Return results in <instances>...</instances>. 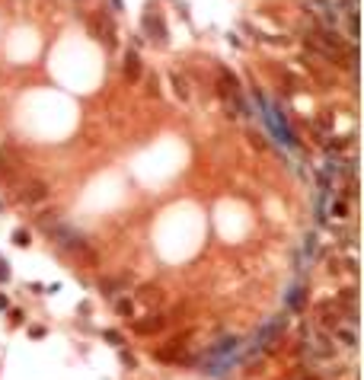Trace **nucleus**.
I'll return each instance as SVG.
<instances>
[{
    "instance_id": "1",
    "label": "nucleus",
    "mask_w": 364,
    "mask_h": 380,
    "mask_svg": "<svg viewBox=\"0 0 364 380\" xmlns=\"http://www.w3.org/2000/svg\"><path fill=\"white\" fill-rule=\"evenodd\" d=\"M35 227H39V230L48 236V240H55V246L67 249V253H87V249H90L87 236H83L77 227H70L67 221H61L58 214H51V211L35 221Z\"/></svg>"
},
{
    "instance_id": "2",
    "label": "nucleus",
    "mask_w": 364,
    "mask_h": 380,
    "mask_svg": "<svg viewBox=\"0 0 364 380\" xmlns=\"http://www.w3.org/2000/svg\"><path fill=\"white\" fill-rule=\"evenodd\" d=\"M87 29H90V35L96 42H102L109 51L112 48H118V32H115V19L109 16V13H93L90 19H87Z\"/></svg>"
},
{
    "instance_id": "3",
    "label": "nucleus",
    "mask_w": 364,
    "mask_h": 380,
    "mask_svg": "<svg viewBox=\"0 0 364 380\" xmlns=\"http://www.w3.org/2000/svg\"><path fill=\"white\" fill-rule=\"evenodd\" d=\"M300 7L307 10V16L320 26H329V29H339V10L332 7V0H300Z\"/></svg>"
},
{
    "instance_id": "4",
    "label": "nucleus",
    "mask_w": 364,
    "mask_h": 380,
    "mask_svg": "<svg viewBox=\"0 0 364 380\" xmlns=\"http://www.w3.org/2000/svg\"><path fill=\"white\" fill-rule=\"evenodd\" d=\"M141 29H144V42H153V45H169V26L160 13H144L141 19Z\"/></svg>"
},
{
    "instance_id": "5",
    "label": "nucleus",
    "mask_w": 364,
    "mask_h": 380,
    "mask_svg": "<svg viewBox=\"0 0 364 380\" xmlns=\"http://www.w3.org/2000/svg\"><path fill=\"white\" fill-rule=\"evenodd\" d=\"M166 329V316L163 313H150L144 319H131V332L135 336H157V332Z\"/></svg>"
},
{
    "instance_id": "6",
    "label": "nucleus",
    "mask_w": 364,
    "mask_h": 380,
    "mask_svg": "<svg viewBox=\"0 0 364 380\" xmlns=\"http://www.w3.org/2000/svg\"><path fill=\"white\" fill-rule=\"evenodd\" d=\"M121 74H125L128 83H135V80L144 77V61H141L138 48H128V51H125V58H121Z\"/></svg>"
},
{
    "instance_id": "7",
    "label": "nucleus",
    "mask_w": 364,
    "mask_h": 380,
    "mask_svg": "<svg viewBox=\"0 0 364 380\" xmlns=\"http://www.w3.org/2000/svg\"><path fill=\"white\" fill-rule=\"evenodd\" d=\"M128 288H131V275H115V278H102L99 281V294L106 301L121 297V291H128Z\"/></svg>"
},
{
    "instance_id": "8",
    "label": "nucleus",
    "mask_w": 364,
    "mask_h": 380,
    "mask_svg": "<svg viewBox=\"0 0 364 380\" xmlns=\"http://www.w3.org/2000/svg\"><path fill=\"white\" fill-rule=\"evenodd\" d=\"M26 205H42V201L48 198V185L42 182V179H32V182H26L22 185V195H19Z\"/></svg>"
},
{
    "instance_id": "9",
    "label": "nucleus",
    "mask_w": 364,
    "mask_h": 380,
    "mask_svg": "<svg viewBox=\"0 0 364 380\" xmlns=\"http://www.w3.org/2000/svg\"><path fill=\"white\" fill-rule=\"evenodd\" d=\"M348 214H351V205H348V198H342V195L332 198L329 205H326V218H335L339 224L348 221Z\"/></svg>"
},
{
    "instance_id": "10",
    "label": "nucleus",
    "mask_w": 364,
    "mask_h": 380,
    "mask_svg": "<svg viewBox=\"0 0 364 380\" xmlns=\"http://www.w3.org/2000/svg\"><path fill=\"white\" fill-rule=\"evenodd\" d=\"M284 304H288V310L291 313H297V310H303V304H307V288H303V281H297L294 288L288 291V297H284Z\"/></svg>"
},
{
    "instance_id": "11",
    "label": "nucleus",
    "mask_w": 364,
    "mask_h": 380,
    "mask_svg": "<svg viewBox=\"0 0 364 380\" xmlns=\"http://www.w3.org/2000/svg\"><path fill=\"white\" fill-rule=\"evenodd\" d=\"M332 339H335V342H342L345 348H358V332L351 329V326H345V323L332 326Z\"/></svg>"
},
{
    "instance_id": "12",
    "label": "nucleus",
    "mask_w": 364,
    "mask_h": 380,
    "mask_svg": "<svg viewBox=\"0 0 364 380\" xmlns=\"http://www.w3.org/2000/svg\"><path fill=\"white\" fill-rule=\"evenodd\" d=\"M169 83H173V90H176V96L182 99V102H189V96H192V90H189V80L182 77V70H169Z\"/></svg>"
},
{
    "instance_id": "13",
    "label": "nucleus",
    "mask_w": 364,
    "mask_h": 380,
    "mask_svg": "<svg viewBox=\"0 0 364 380\" xmlns=\"http://www.w3.org/2000/svg\"><path fill=\"white\" fill-rule=\"evenodd\" d=\"M112 310L121 319H131V316H135V297H115L112 301Z\"/></svg>"
},
{
    "instance_id": "14",
    "label": "nucleus",
    "mask_w": 364,
    "mask_h": 380,
    "mask_svg": "<svg viewBox=\"0 0 364 380\" xmlns=\"http://www.w3.org/2000/svg\"><path fill=\"white\" fill-rule=\"evenodd\" d=\"M13 243H16L19 249H29V246H32V233H29L26 227H16V230H13Z\"/></svg>"
},
{
    "instance_id": "15",
    "label": "nucleus",
    "mask_w": 364,
    "mask_h": 380,
    "mask_svg": "<svg viewBox=\"0 0 364 380\" xmlns=\"http://www.w3.org/2000/svg\"><path fill=\"white\" fill-rule=\"evenodd\" d=\"M102 339L109 342V345H115V348H125V336H121L118 329H102Z\"/></svg>"
},
{
    "instance_id": "16",
    "label": "nucleus",
    "mask_w": 364,
    "mask_h": 380,
    "mask_svg": "<svg viewBox=\"0 0 364 380\" xmlns=\"http://www.w3.org/2000/svg\"><path fill=\"white\" fill-rule=\"evenodd\" d=\"M22 319H26V313H22L19 307H10V323H13V326H22Z\"/></svg>"
},
{
    "instance_id": "17",
    "label": "nucleus",
    "mask_w": 364,
    "mask_h": 380,
    "mask_svg": "<svg viewBox=\"0 0 364 380\" xmlns=\"http://www.w3.org/2000/svg\"><path fill=\"white\" fill-rule=\"evenodd\" d=\"M118 358H121V364H125V367H138V358H135V355H131L128 348H121Z\"/></svg>"
},
{
    "instance_id": "18",
    "label": "nucleus",
    "mask_w": 364,
    "mask_h": 380,
    "mask_svg": "<svg viewBox=\"0 0 364 380\" xmlns=\"http://www.w3.org/2000/svg\"><path fill=\"white\" fill-rule=\"evenodd\" d=\"M147 87H150V90H147L150 96H160V80H157V77H150V80H147Z\"/></svg>"
},
{
    "instance_id": "19",
    "label": "nucleus",
    "mask_w": 364,
    "mask_h": 380,
    "mask_svg": "<svg viewBox=\"0 0 364 380\" xmlns=\"http://www.w3.org/2000/svg\"><path fill=\"white\" fill-rule=\"evenodd\" d=\"M29 336H32V339H45V336H48V329H45V326H32V329H29Z\"/></svg>"
},
{
    "instance_id": "20",
    "label": "nucleus",
    "mask_w": 364,
    "mask_h": 380,
    "mask_svg": "<svg viewBox=\"0 0 364 380\" xmlns=\"http://www.w3.org/2000/svg\"><path fill=\"white\" fill-rule=\"evenodd\" d=\"M0 281H10V262L0 259Z\"/></svg>"
},
{
    "instance_id": "21",
    "label": "nucleus",
    "mask_w": 364,
    "mask_h": 380,
    "mask_svg": "<svg viewBox=\"0 0 364 380\" xmlns=\"http://www.w3.org/2000/svg\"><path fill=\"white\" fill-rule=\"evenodd\" d=\"M10 310V297H7V294H0V313H7Z\"/></svg>"
},
{
    "instance_id": "22",
    "label": "nucleus",
    "mask_w": 364,
    "mask_h": 380,
    "mask_svg": "<svg viewBox=\"0 0 364 380\" xmlns=\"http://www.w3.org/2000/svg\"><path fill=\"white\" fill-rule=\"evenodd\" d=\"M227 39H230V45H233V48H240V45H243V39H240V35H237V32H230V35H227Z\"/></svg>"
},
{
    "instance_id": "23",
    "label": "nucleus",
    "mask_w": 364,
    "mask_h": 380,
    "mask_svg": "<svg viewBox=\"0 0 364 380\" xmlns=\"http://www.w3.org/2000/svg\"><path fill=\"white\" fill-rule=\"evenodd\" d=\"M109 4H112V10H115V13H121V10H125V4H121V0H109Z\"/></svg>"
}]
</instances>
